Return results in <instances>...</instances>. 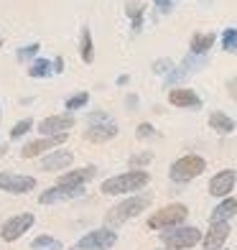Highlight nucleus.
Returning a JSON list of instances; mask_svg holds the SVG:
<instances>
[{"mask_svg":"<svg viewBox=\"0 0 237 250\" xmlns=\"http://www.w3.org/2000/svg\"><path fill=\"white\" fill-rule=\"evenodd\" d=\"M46 250H64V245H61V243H56L54 248H46Z\"/></svg>","mask_w":237,"mask_h":250,"instance_id":"obj_38","label":"nucleus"},{"mask_svg":"<svg viewBox=\"0 0 237 250\" xmlns=\"http://www.w3.org/2000/svg\"><path fill=\"white\" fill-rule=\"evenodd\" d=\"M201 230L199 227H191V225H178L171 227V230H163L161 232V243L168 250H186V248H194L197 243H201Z\"/></svg>","mask_w":237,"mask_h":250,"instance_id":"obj_3","label":"nucleus"},{"mask_svg":"<svg viewBox=\"0 0 237 250\" xmlns=\"http://www.w3.org/2000/svg\"><path fill=\"white\" fill-rule=\"evenodd\" d=\"M209 128L212 130H217V133H222V135H230L232 130H235V120L230 118V115H224V112H212L209 115Z\"/></svg>","mask_w":237,"mask_h":250,"instance_id":"obj_22","label":"nucleus"},{"mask_svg":"<svg viewBox=\"0 0 237 250\" xmlns=\"http://www.w3.org/2000/svg\"><path fill=\"white\" fill-rule=\"evenodd\" d=\"M174 69V62L171 59H158V62H153V72L156 74H168Z\"/></svg>","mask_w":237,"mask_h":250,"instance_id":"obj_32","label":"nucleus"},{"mask_svg":"<svg viewBox=\"0 0 237 250\" xmlns=\"http://www.w3.org/2000/svg\"><path fill=\"white\" fill-rule=\"evenodd\" d=\"M36 222V217H33L31 212H20L16 214V217H10L3 222V227H0V237H3L5 243H16L18 237H23V232H28V227Z\"/></svg>","mask_w":237,"mask_h":250,"instance_id":"obj_8","label":"nucleus"},{"mask_svg":"<svg viewBox=\"0 0 237 250\" xmlns=\"http://www.w3.org/2000/svg\"><path fill=\"white\" fill-rule=\"evenodd\" d=\"M5 151H8V148H5V146H0V156H3V153H5Z\"/></svg>","mask_w":237,"mask_h":250,"instance_id":"obj_39","label":"nucleus"},{"mask_svg":"<svg viewBox=\"0 0 237 250\" xmlns=\"http://www.w3.org/2000/svg\"><path fill=\"white\" fill-rule=\"evenodd\" d=\"M161 250H168V248H161Z\"/></svg>","mask_w":237,"mask_h":250,"instance_id":"obj_41","label":"nucleus"},{"mask_svg":"<svg viewBox=\"0 0 237 250\" xmlns=\"http://www.w3.org/2000/svg\"><path fill=\"white\" fill-rule=\"evenodd\" d=\"M33 128V120L31 118H23L20 123H16L13 128H10V141H18V138H23V135Z\"/></svg>","mask_w":237,"mask_h":250,"instance_id":"obj_27","label":"nucleus"},{"mask_svg":"<svg viewBox=\"0 0 237 250\" xmlns=\"http://www.w3.org/2000/svg\"><path fill=\"white\" fill-rule=\"evenodd\" d=\"M39 43H28V46H20L16 51V59L18 62H33V59H39Z\"/></svg>","mask_w":237,"mask_h":250,"instance_id":"obj_26","label":"nucleus"},{"mask_svg":"<svg viewBox=\"0 0 237 250\" xmlns=\"http://www.w3.org/2000/svg\"><path fill=\"white\" fill-rule=\"evenodd\" d=\"M135 135H138L140 141H145V138H156L158 133H156V128H153L151 123H140V125H138V130H135Z\"/></svg>","mask_w":237,"mask_h":250,"instance_id":"obj_31","label":"nucleus"},{"mask_svg":"<svg viewBox=\"0 0 237 250\" xmlns=\"http://www.w3.org/2000/svg\"><path fill=\"white\" fill-rule=\"evenodd\" d=\"M214 41H217V36H214V33H194V36H191V43H189V54L207 56L209 49L214 46Z\"/></svg>","mask_w":237,"mask_h":250,"instance_id":"obj_20","label":"nucleus"},{"mask_svg":"<svg viewBox=\"0 0 237 250\" xmlns=\"http://www.w3.org/2000/svg\"><path fill=\"white\" fill-rule=\"evenodd\" d=\"M118 135V125L112 123V118L107 112H92L89 115V125L84 130V138L92 143H107Z\"/></svg>","mask_w":237,"mask_h":250,"instance_id":"obj_6","label":"nucleus"},{"mask_svg":"<svg viewBox=\"0 0 237 250\" xmlns=\"http://www.w3.org/2000/svg\"><path fill=\"white\" fill-rule=\"evenodd\" d=\"M82 191L84 187H79V189H64V187H51L46 191H41L39 194V202L41 204H56V202H69V199H77V197H82Z\"/></svg>","mask_w":237,"mask_h":250,"instance_id":"obj_17","label":"nucleus"},{"mask_svg":"<svg viewBox=\"0 0 237 250\" xmlns=\"http://www.w3.org/2000/svg\"><path fill=\"white\" fill-rule=\"evenodd\" d=\"M130 82V77L128 74H122V77H118V84H128Z\"/></svg>","mask_w":237,"mask_h":250,"instance_id":"obj_37","label":"nucleus"},{"mask_svg":"<svg viewBox=\"0 0 237 250\" xmlns=\"http://www.w3.org/2000/svg\"><path fill=\"white\" fill-rule=\"evenodd\" d=\"M79 54H82L84 64L95 62V43H92V31H89V26H82V31H79Z\"/></svg>","mask_w":237,"mask_h":250,"instance_id":"obj_21","label":"nucleus"},{"mask_svg":"<svg viewBox=\"0 0 237 250\" xmlns=\"http://www.w3.org/2000/svg\"><path fill=\"white\" fill-rule=\"evenodd\" d=\"M143 10H145V5L140 3V0H130V3L125 5V13L133 21V33H140V28H143Z\"/></svg>","mask_w":237,"mask_h":250,"instance_id":"obj_23","label":"nucleus"},{"mask_svg":"<svg viewBox=\"0 0 237 250\" xmlns=\"http://www.w3.org/2000/svg\"><path fill=\"white\" fill-rule=\"evenodd\" d=\"M151 161H153V153H151V151L135 153V156L130 158V171H140V168H143L145 164H151Z\"/></svg>","mask_w":237,"mask_h":250,"instance_id":"obj_28","label":"nucleus"},{"mask_svg":"<svg viewBox=\"0 0 237 250\" xmlns=\"http://www.w3.org/2000/svg\"><path fill=\"white\" fill-rule=\"evenodd\" d=\"M56 243H59V240L51 237V235H39V237H33V240H31V248L33 250H46V248H54Z\"/></svg>","mask_w":237,"mask_h":250,"instance_id":"obj_30","label":"nucleus"},{"mask_svg":"<svg viewBox=\"0 0 237 250\" xmlns=\"http://www.w3.org/2000/svg\"><path fill=\"white\" fill-rule=\"evenodd\" d=\"M51 66H54L56 74H61V72H64V59H61V56H56V59L51 62Z\"/></svg>","mask_w":237,"mask_h":250,"instance_id":"obj_35","label":"nucleus"},{"mask_svg":"<svg viewBox=\"0 0 237 250\" xmlns=\"http://www.w3.org/2000/svg\"><path fill=\"white\" fill-rule=\"evenodd\" d=\"M222 49L227 54H237V28H224L222 31Z\"/></svg>","mask_w":237,"mask_h":250,"instance_id":"obj_25","label":"nucleus"},{"mask_svg":"<svg viewBox=\"0 0 237 250\" xmlns=\"http://www.w3.org/2000/svg\"><path fill=\"white\" fill-rule=\"evenodd\" d=\"M151 194H133L128 199H122L120 204H115L107 214H105V222L110 227H115V225H122V222H128L133 217H138L140 212L148 209V204H151Z\"/></svg>","mask_w":237,"mask_h":250,"instance_id":"obj_2","label":"nucleus"},{"mask_svg":"<svg viewBox=\"0 0 237 250\" xmlns=\"http://www.w3.org/2000/svg\"><path fill=\"white\" fill-rule=\"evenodd\" d=\"M199 3H204V5H212V0H199Z\"/></svg>","mask_w":237,"mask_h":250,"instance_id":"obj_40","label":"nucleus"},{"mask_svg":"<svg viewBox=\"0 0 237 250\" xmlns=\"http://www.w3.org/2000/svg\"><path fill=\"white\" fill-rule=\"evenodd\" d=\"M168 102L174 107H181V110H199L201 107V97L189 87H174L168 92Z\"/></svg>","mask_w":237,"mask_h":250,"instance_id":"obj_14","label":"nucleus"},{"mask_svg":"<svg viewBox=\"0 0 237 250\" xmlns=\"http://www.w3.org/2000/svg\"><path fill=\"white\" fill-rule=\"evenodd\" d=\"M74 153L72 151H51L49 156L41 158V171H64L66 166H72Z\"/></svg>","mask_w":237,"mask_h":250,"instance_id":"obj_18","label":"nucleus"},{"mask_svg":"<svg viewBox=\"0 0 237 250\" xmlns=\"http://www.w3.org/2000/svg\"><path fill=\"white\" fill-rule=\"evenodd\" d=\"M74 250H77V248H74Z\"/></svg>","mask_w":237,"mask_h":250,"instance_id":"obj_42","label":"nucleus"},{"mask_svg":"<svg viewBox=\"0 0 237 250\" xmlns=\"http://www.w3.org/2000/svg\"><path fill=\"white\" fill-rule=\"evenodd\" d=\"M227 237H230V222H217L201 237V245H204V250H222V245L227 243Z\"/></svg>","mask_w":237,"mask_h":250,"instance_id":"obj_16","label":"nucleus"},{"mask_svg":"<svg viewBox=\"0 0 237 250\" xmlns=\"http://www.w3.org/2000/svg\"><path fill=\"white\" fill-rule=\"evenodd\" d=\"M201 66H207V56H194V54L184 56V62L178 64V66H174V69L166 74V87H171V84H178V82H184V79H186L189 74L199 72Z\"/></svg>","mask_w":237,"mask_h":250,"instance_id":"obj_10","label":"nucleus"},{"mask_svg":"<svg viewBox=\"0 0 237 250\" xmlns=\"http://www.w3.org/2000/svg\"><path fill=\"white\" fill-rule=\"evenodd\" d=\"M51 74H54V66H51L49 59H33V62H31L28 77H33V79H46V77H51Z\"/></svg>","mask_w":237,"mask_h":250,"instance_id":"obj_24","label":"nucleus"},{"mask_svg":"<svg viewBox=\"0 0 237 250\" xmlns=\"http://www.w3.org/2000/svg\"><path fill=\"white\" fill-rule=\"evenodd\" d=\"M235 181H237V174L232 171V168H224V171L214 174L209 179V194L217 197V199L230 197V191L235 189Z\"/></svg>","mask_w":237,"mask_h":250,"instance_id":"obj_13","label":"nucleus"},{"mask_svg":"<svg viewBox=\"0 0 237 250\" xmlns=\"http://www.w3.org/2000/svg\"><path fill=\"white\" fill-rule=\"evenodd\" d=\"M87 102H89V95H87V92H77V95H72L69 100H66V110L74 112V110H79V107H84Z\"/></svg>","mask_w":237,"mask_h":250,"instance_id":"obj_29","label":"nucleus"},{"mask_svg":"<svg viewBox=\"0 0 237 250\" xmlns=\"http://www.w3.org/2000/svg\"><path fill=\"white\" fill-rule=\"evenodd\" d=\"M207 168V161L197 153H189V156H181L176 158V161L171 164V171H168V176H171V181H176V184H189L191 179H197L204 174Z\"/></svg>","mask_w":237,"mask_h":250,"instance_id":"obj_4","label":"nucleus"},{"mask_svg":"<svg viewBox=\"0 0 237 250\" xmlns=\"http://www.w3.org/2000/svg\"><path fill=\"white\" fill-rule=\"evenodd\" d=\"M66 135H69V133L43 135V138H36V141H31V143H26L23 148H20V156H23V158H36V156L46 153V151H56V148H59V146L66 141Z\"/></svg>","mask_w":237,"mask_h":250,"instance_id":"obj_11","label":"nucleus"},{"mask_svg":"<svg viewBox=\"0 0 237 250\" xmlns=\"http://www.w3.org/2000/svg\"><path fill=\"white\" fill-rule=\"evenodd\" d=\"M189 217V207L186 204H168V207L153 212L148 217V227L151 230H171V227L184 225V220Z\"/></svg>","mask_w":237,"mask_h":250,"instance_id":"obj_5","label":"nucleus"},{"mask_svg":"<svg viewBox=\"0 0 237 250\" xmlns=\"http://www.w3.org/2000/svg\"><path fill=\"white\" fill-rule=\"evenodd\" d=\"M115 243H118V232L112 227H99V230H92L84 237H79L77 250H110Z\"/></svg>","mask_w":237,"mask_h":250,"instance_id":"obj_7","label":"nucleus"},{"mask_svg":"<svg viewBox=\"0 0 237 250\" xmlns=\"http://www.w3.org/2000/svg\"><path fill=\"white\" fill-rule=\"evenodd\" d=\"M235 214H237V199H235V197H224V199L217 204V207L212 209L209 222H212V225H217V222H230Z\"/></svg>","mask_w":237,"mask_h":250,"instance_id":"obj_19","label":"nucleus"},{"mask_svg":"<svg viewBox=\"0 0 237 250\" xmlns=\"http://www.w3.org/2000/svg\"><path fill=\"white\" fill-rule=\"evenodd\" d=\"M227 92H230V97L237 102V77H232V79H227Z\"/></svg>","mask_w":237,"mask_h":250,"instance_id":"obj_34","label":"nucleus"},{"mask_svg":"<svg viewBox=\"0 0 237 250\" xmlns=\"http://www.w3.org/2000/svg\"><path fill=\"white\" fill-rule=\"evenodd\" d=\"M151 181L148 171H125L120 176H110L102 181V194L118 197V194H133V191H140L145 184Z\"/></svg>","mask_w":237,"mask_h":250,"instance_id":"obj_1","label":"nucleus"},{"mask_svg":"<svg viewBox=\"0 0 237 250\" xmlns=\"http://www.w3.org/2000/svg\"><path fill=\"white\" fill-rule=\"evenodd\" d=\"M97 168L95 166H87V168H79V171H66L56 179V187H64V189H79L84 187L89 179H95Z\"/></svg>","mask_w":237,"mask_h":250,"instance_id":"obj_15","label":"nucleus"},{"mask_svg":"<svg viewBox=\"0 0 237 250\" xmlns=\"http://www.w3.org/2000/svg\"><path fill=\"white\" fill-rule=\"evenodd\" d=\"M156 3V8L161 10V13H171L174 10V0H153Z\"/></svg>","mask_w":237,"mask_h":250,"instance_id":"obj_33","label":"nucleus"},{"mask_svg":"<svg viewBox=\"0 0 237 250\" xmlns=\"http://www.w3.org/2000/svg\"><path fill=\"white\" fill-rule=\"evenodd\" d=\"M74 115L72 112H64V115H51L46 120L39 123V133L41 135H61V133H69L74 128Z\"/></svg>","mask_w":237,"mask_h":250,"instance_id":"obj_12","label":"nucleus"},{"mask_svg":"<svg viewBox=\"0 0 237 250\" xmlns=\"http://www.w3.org/2000/svg\"><path fill=\"white\" fill-rule=\"evenodd\" d=\"M125 102H128V107H130V110H135V107H138V97H135V95H130Z\"/></svg>","mask_w":237,"mask_h":250,"instance_id":"obj_36","label":"nucleus"},{"mask_svg":"<svg viewBox=\"0 0 237 250\" xmlns=\"http://www.w3.org/2000/svg\"><path fill=\"white\" fill-rule=\"evenodd\" d=\"M33 189H36V179L33 176L0 171V191H8V194H28Z\"/></svg>","mask_w":237,"mask_h":250,"instance_id":"obj_9","label":"nucleus"}]
</instances>
